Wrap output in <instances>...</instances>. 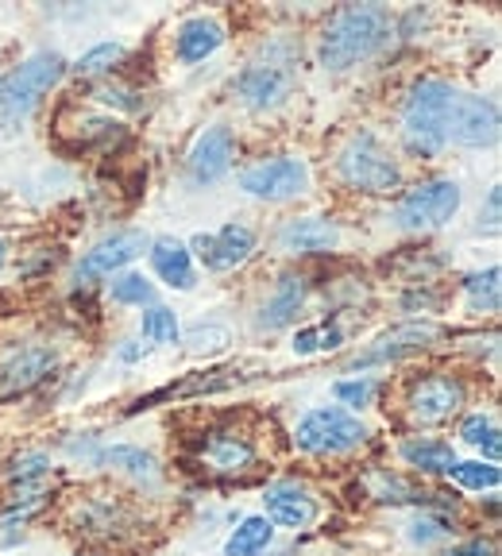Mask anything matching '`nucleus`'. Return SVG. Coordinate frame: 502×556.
I'll list each match as a JSON object with an SVG mask.
<instances>
[{"label":"nucleus","instance_id":"nucleus-24","mask_svg":"<svg viewBox=\"0 0 502 556\" xmlns=\"http://www.w3.org/2000/svg\"><path fill=\"white\" fill-rule=\"evenodd\" d=\"M460 437L468 444H476V448L487 452V460H499L502 452V441H499V421H494V414H472L460 421Z\"/></svg>","mask_w":502,"mask_h":556},{"label":"nucleus","instance_id":"nucleus-32","mask_svg":"<svg viewBox=\"0 0 502 556\" xmlns=\"http://www.w3.org/2000/svg\"><path fill=\"white\" fill-rule=\"evenodd\" d=\"M375 394L372 379H355V382H337V399L348 402V406H367Z\"/></svg>","mask_w":502,"mask_h":556},{"label":"nucleus","instance_id":"nucleus-10","mask_svg":"<svg viewBox=\"0 0 502 556\" xmlns=\"http://www.w3.org/2000/svg\"><path fill=\"white\" fill-rule=\"evenodd\" d=\"M449 139L464 148H491L499 139V109L491 97L479 93H456L449 113Z\"/></svg>","mask_w":502,"mask_h":556},{"label":"nucleus","instance_id":"nucleus-4","mask_svg":"<svg viewBox=\"0 0 502 556\" xmlns=\"http://www.w3.org/2000/svg\"><path fill=\"white\" fill-rule=\"evenodd\" d=\"M294 441L310 456H344L367 441V426L340 406H321L298 421Z\"/></svg>","mask_w":502,"mask_h":556},{"label":"nucleus","instance_id":"nucleus-19","mask_svg":"<svg viewBox=\"0 0 502 556\" xmlns=\"http://www.w3.org/2000/svg\"><path fill=\"white\" fill-rule=\"evenodd\" d=\"M221 43H225V27H221L217 20L193 16V20H186V24L178 27V59H183L186 66L209 59V54L217 51Z\"/></svg>","mask_w":502,"mask_h":556},{"label":"nucleus","instance_id":"nucleus-9","mask_svg":"<svg viewBox=\"0 0 502 556\" xmlns=\"http://www.w3.org/2000/svg\"><path fill=\"white\" fill-rule=\"evenodd\" d=\"M240 186L251 198L290 201V198H298V193H305V186H310V166L294 155L263 159V163L248 166V170L240 174Z\"/></svg>","mask_w":502,"mask_h":556},{"label":"nucleus","instance_id":"nucleus-29","mask_svg":"<svg viewBox=\"0 0 502 556\" xmlns=\"http://www.w3.org/2000/svg\"><path fill=\"white\" fill-rule=\"evenodd\" d=\"M344 340V332L337 325H313V329H302L294 337V352L298 356H310V352H329Z\"/></svg>","mask_w":502,"mask_h":556},{"label":"nucleus","instance_id":"nucleus-20","mask_svg":"<svg viewBox=\"0 0 502 556\" xmlns=\"http://www.w3.org/2000/svg\"><path fill=\"white\" fill-rule=\"evenodd\" d=\"M437 329L434 325H406V329H394L372 348L364 356H355V367H367V364H379V359H394L402 352H414V348H425V340H434Z\"/></svg>","mask_w":502,"mask_h":556},{"label":"nucleus","instance_id":"nucleus-22","mask_svg":"<svg viewBox=\"0 0 502 556\" xmlns=\"http://www.w3.org/2000/svg\"><path fill=\"white\" fill-rule=\"evenodd\" d=\"M205 456L213 460L217 471H243L251 460H255V448L236 433H213L205 444Z\"/></svg>","mask_w":502,"mask_h":556},{"label":"nucleus","instance_id":"nucleus-31","mask_svg":"<svg viewBox=\"0 0 502 556\" xmlns=\"http://www.w3.org/2000/svg\"><path fill=\"white\" fill-rule=\"evenodd\" d=\"M186 340H190L193 352H213V348H225L233 337H228L225 325H198Z\"/></svg>","mask_w":502,"mask_h":556},{"label":"nucleus","instance_id":"nucleus-17","mask_svg":"<svg viewBox=\"0 0 502 556\" xmlns=\"http://www.w3.org/2000/svg\"><path fill=\"white\" fill-rule=\"evenodd\" d=\"M340 240L337 225L321 217H298L278 232V243H283L286 252H302V255H317V252H332Z\"/></svg>","mask_w":502,"mask_h":556},{"label":"nucleus","instance_id":"nucleus-7","mask_svg":"<svg viewBox=\"0 0 502 556\" xmlns=\"http://www.w3.org/2000/svg\"><path fill=\"white\" fill-rule=\"evenodd\" d=\"M294 89V59L283 47H271L267 59L251 62L240 74V97L248 109H275Z\"/></svg>","mask_w":502,"mask_h":556},{"label":"nucleus","instance_id":"nucleus-33","mask_svg":"<svg viewBox=\"0 0 502 556\" xmlns=\"http://www.w3.org/2000/svg\"><path fill=\"white\" fill-rule=\"evenodd\" d=\"M444 521H437V518H422V521H414V530H410V538L414 541H434V538H444Z\"/></svg>","mask_w":502,"mask_h":556},{"label":"nucleus","instance_id":"nucleus-36","mask_svg":"<svg viewBox=\"0 0 502 556\" xmlns=\"http://www.w3.org/2000/svg\"><path fill=\"white\" fill-rule=\"evenodd\" d=\"M491 228H499V186L491 190Z\"/></svg>","mask_w":502,"mask_h":556},{"label":"nucleus","instance_id":"nucleus-34","mask_svg":"<svg viewBox=\"0 0 502 556\" xmlns=\"http://www.w3.org/2000/svg\"><path fill=\"white\" fill-rule=\"evenodd\" d=\"M43 468H47V456H39V452H35V456H24V460H16V471H12V476L27 479V476H39Z\"/></svg>","mask_w":502,"mask_h":556},{"label":"nucleus","instance_id":"nucleus-8","mask_svg":"<svg viewBox=\"0 0 502 556\" xmlns=\"http://www.w3.org/2000/svg\"><path fill=\"white\" fill-rule=\"evenodd\" d=\"M464 399H468V391L456 375H425L410 387L406 414L414 426H444L460 414Z\"/></svg>","mask_w":502,"mask_h":556},{"label":"nucleus","instance_id":"nucleus-5","mask_svg":"<svg viewBox=\"0 0 502 556\" xmlns=\"http://www.w3.org/2000/svg\"><path fill=\"white\" fill-rule=\"evenodd\" d=\"M62 74H66V62H62V54H54V51L32 54L24 66H16L9 78L0 81V109H4V116H12V121H24L35 104L43 101V97L59 86Z\"/></svg>","mask_w":502,"mask_h":556},{"label":"nucleus","instance_id":"nucleus-12","mask_svg":"<svg viewBox=\"0 0 502 556\" xmlns=\"http://www.w3.org/2000/svg\"><path fill=\"white\" fill-rule=\"evenodd\" d=\"M233 155H236V139H233V128H225V124H213V128H205L198 136V143L190 148V178L198 186H209L217 182V178H225L228 166H233Z\"/></svg>","mask_w":502,"mask_h":556},{"label":"nucleus","instance_id":"nucleus-27","mask_svg":"<svg viewBox=\"0 0 502 556\" xmlns=\"http://www.w3.org/2000/svg\"><path fill=\"white\" fill-rule=\"evenodd\" d=\"M143 337L151 344H178V317H174L166 305H151L143 313Z\"/></svg>","mask_w":502,"mask_h":556},{"label":"nucleus","instance_id":"nucleus-23","mask_svg":"<svg viewBox=\"0 0 502 556\" xmlns=\"http://www.w3.org/2000/svg\"><path fill=\"white\" fill-rule=\"evenodd\" d=\"M271 538H275V526H271L263 514H251V518L240 521V530L228 538L225 553L228 556H255V553H263V548L271 545Z\"/></svg>","mask_w":502,"mask_h":556},{"label":"nucleus","instance_id":"nucleus-1","mask_svg":"<svg viewBox=\"0 0 502 556\" xmlns=\"http://www.w3.org/2000/svg\"><path fill=\"white\" fill-rule=\"evenodd\" d=\"M390 39V12L379 4H348L329 20L321 35V62L329 70H348L372 59Z\"/></svg>","mask_w":502,"mask_h":556},{"label":"nucleus","instance_id":"nucleus-18","mask_svg":"<svg viewBox=\"0 0 502 556\" xmlns=\"http://www.w3.org/2000/svg\"><path fill=\"white\" fill-rule=\"evenodd\" d=\"M399 452L410 468L425 471V476H449V471L460 464L456 452H452V444L437 441V437H410V441L399 444Z\"/></svg>","mask_w":502,"mask_h":556},{"label":"nucleus","instance_id":"nucleus-6","mask_svg":"<svg viewBox=\"0 0 502 556\" xmlns=\"http://www.w3.org/2000/svg\"><path fill=\"white\" fill-rule=\"evenodd\" d=\"M456 208L460 186L452 178H429V182H417L414 190L402 193L394 220H399V228H410V232H425V228L449 225L456 217Z\"/></svg>","mask_w":502,"mask_h":556},{"label":"nucleus","instance_id":"nucleus-2","mask_svg":"<svg viewBox=\"0 0 502 556\" xmlns=\"http://www.w3.org/2000/svg\"><path fill=\"white\" fill-rule=\"evenodd\" d=\"M456 89L441 78H425L410 89L406 109H402V143L410 155L434 159L449 143V113Z\"/></svg>","mask_w":502,"mask_h":556},{"label":"nucleus","instance_id":"nucleus-14","mask_svg":"<svg viewBox=\"0 0 502 556\" xmlns=\"http://www.w3.org/2000/svg\"><path fill=\"white\" fill-rule=\"evenodd\" d=\"M263 506L267 521H278V526H290V530H305L317 521V498H313L310 486L302 483H271L267 495H263Z\"/></svg>","mask_w":502,"mask_h":556},{"label":"nucleus","instance_id":"nucleus-35","mask_svg":"<svg viewBox=\"0 0 502 556\" xmlns=\"http://www.w3.org/2000/svg\"><path fill=\"white\" fill-rule=\"evenodd\" d=\"M449 556H494V548H491V545H484V541H472V545L452 548Z\"/></svg>","mask_w":502,"mask_h":556},{"label":"nucleus","instance_id":"nucleus-11","mask_svg":"<svg viewBox=\"0 0 502 556\" xmlns=\"http://www.w3.org/2000/svg\"><path fill=\"white\" fill-rule=\"evenodd\" d=\"M209 270H233L255 252V232L248 225H225L217 232H201L190 243Z\"/></svg>","mask_w":502,"mask_h":556},{"label":"nucleus","instance_id":"nucleus-21","mask_svg":"<svg viewBox=\"0 0 502 556\" xmlns=\"http://www.w3.org/2000/svg\"><path fill=\"white\" fill-rule=\"evenodd\" d=\"M302 302H305V278H298V275L283 278L278 290H275V298L263 305L260 325L263 329H283V325L294 321V313L302 309Z\"/></svg>","mask_w":502,"mask_h":556},{"label":"nucleus","instance_id":"nucleus-3","mask_svg":"<svg viewBox=\"0 0 502 556\" xmlns=\"http://www.w3.org/2000/svg\"><path fill=\"white\" fill-rule=\"evenodd\" d=\"M337 174L352 190L390 193L399 190V166L372 131H355L337 155Z\"/></svg>","mask_w":502,"mask_h":556},{"label":"nucleus","instance_id":"nucleus-13","mask_svg":"<svg viewBox=\"0 0 502 556\" xmlns=\"http://www.w3.org/2000/svg\"><path fill=\"white\" fill-rule=\"evenodd\" d=\"M151 240L148 232H116L113 240H101L97 248H89L78 263V275L81 278H104V275H116L121 267H128L131 260L148 252Z\"/></svg>","mask_w":502,"mask_h":556},{"label":"nucleus","instance_id":"nucleus-25","mask_svg":"<svg viewBox=\"0 0 502 556\" xmlns=\"http://www.w3.org/2000/svg\"><path fill=\"white\" fill-rule=\"evenodd\" d=\"M460 486H468V491H494L502 483V471L494 464H484V460H468V464H456L449 471Z\"/></svg>","mask_w":502,"mask_h":556},{"label":"nucleus","instance_id":"nucleus-15","mask_svg":"<svg viewBox=\"0 0 502 556\" xmlns=\"http://www.w3.org/2000/svg\"><path fill=\"white\" fill-rule=\"evenodd\" d=\"M59 356H54L51 348H20L12 352L4 364H0V394H20V391H32L35 382H43L47 375L54 371Z\"/></svg>","mask_w":502,"mask_h":556},{"label":"nucleus","instance_id":"nucleus-26","mask_svg":"<svg viewBox=\"0 0 502 556\" xmlns=\"http://www.w3.org/2000/svg\"><path fill=\"white\" fill-rule=\"evenodd\" d=\"M464 290H468V302L472 309H487L494 313L499 309V267H487L484 275H472L468 282H464Z\"/></svg>","mask_w":502,"mask_h":556},{"label":"nucleus","instance_id":"nucleus-28","mask_svg":"<svg viewBox=\"0 0 502 556\" xmlns=\"http://www.w3.org/2000/svg\"><path fill=\"white\" fill-rule=\"evenodd\" d=\"M113 302H121V305H151L155 302V287H151L148 278L143 275H121V278H113Z\"/></svg>","mask_w":502,"mask_h":556},{"label":"nucleus","instance_id":"nucleus-16","mask_svg":"<svg viewBox=\"0 0 502 556\" xmlns=\"http://www.w3.org/2000/svg\"><path fill=\"white\" fill-rule=\"evenodd\" d=\"M151 267H155V275L174 290H190L193 282H198L190 248H186L183 240H171V236L151 243Z\"/></svg>","mask_w":502,"mask_h":556},{"label":"nucleus","instance_id":"nucleus-30","mask_svg":"<svg viewBox=\"0 0 502 556\" xmlns=\"http://www.w3.org/2000/svg\"><path fill=\"white\" fill-rule=\"evenodd\" d=\"M121 59H124L121 43H101V47H93L89 54H81L78 70H81V74H104V70H113Z\"/></svg>","mask_w":502,"mask_h":556},{"label":"nucleus","instance_id":"nucleus-37","mask_svg":"<svg viewBox=\"0 0 502 556\" xmlns=\"http://www.w3.org/2000/svg\"><path fill=\"white\" fill-rule=\"evenodd\" d=\"M4 260H9V248H4V240H0V267H4Z\"/></svg>","mask_w":502,"mask_h":556}]
</instances>
